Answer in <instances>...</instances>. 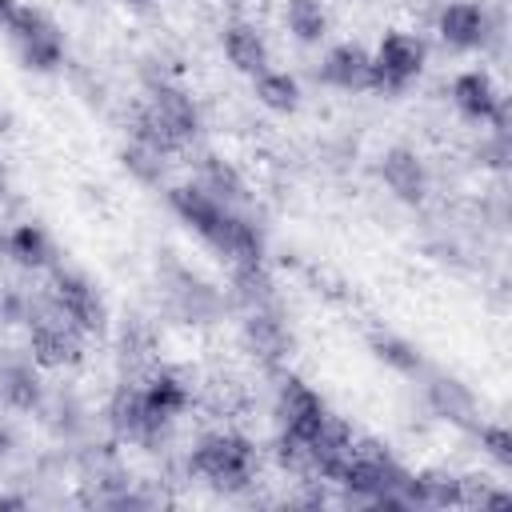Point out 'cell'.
<instances>
[{
    "instance_id": "obj_1",
    "label": "cell",
    "mask_w": 512,
    "mask_h": 512,
    "mask_svg": "<svg viewBox=\"0 0 512 512\" xmlns=\"http://www.w3.org/2000/svg\"><path fill=\"white\" fill-rule=\"evenodd\" d=\"M256 464H260L256 444L236 428L208 432L188 452V472H196L200 480H208L212 488H224V492L248 488L256 476Z\"/></svg>"
},
{
    "instance_id": "obj_2",
    "label": "cell",
    "mask_w": 512,
    "mask_h": 512,
    "mask_svg": "<svg viewBox=\"0 0 512 512\" xmlns=\"http://www.w3.org/2000/svg\"><path fill=\"white\" fill-rule=\"evenodd\" d=\"M24 328H28V356L40 364V368H76L80 360H84V332L80 328H72L60 312H56V304L48 300V292H36L32 300H28V320H24Z\"/></svg>"
},
{
    "instance_id": "obj_3",
    "label": "cell",
    "mask_w": 512,
    "mask_h": 512,
    "mask_svg": "<svg viewBox=\"0 0 512 512\" xmlns=\"http://www.w3.org/2000/svg\"><path fill=\"white\" fill-rule=\"evenodd\" d=\"M104 420H108V428H112L116 440L140 444L148 452H160L164 440H168V432H172V424H176V420H164V416L152 412L140 380H120L112 388L108 408H104Z\"/></svg>"
},
{
    "instance_id": "obj_4",
    "label": "cell",
    "mask_w": 512,
    "mask_h": 512,
    "mask_svg": "<svg viewBox=\"0 0 512 512\" xmlns=\"http://www.w3.org/2000/svg\"><path fill=\"white\" fill-rule=\"evenodd\" d=\"M4 28H8V40L24 68L56 72L64 64V32L56 28V20L48 12L32 8V4H16Z\"/></svg>"
},
{
    "instance_id": "obj_5",
    "label": "cell",
    "mask_w": 512,
    "mask_h": 512,
    "mask_svg": "<svg viewBox=\"0 0 512 512\" xmlns=\"http://www.w3.org/2000/svg\"><path fill=\"white\" fill-rule=\"evenodd\" d=\"M48 300L56 304V312L80 328L84 336H104L108 332V304L100 296V288L76 272V268H64V264H52V280H48Z\"/></svg>"
},
{
    "instance_id": "obj_6",
    "label": "cell",
    "mask_w": 512,
    "mask_h": 512,
    "mask_svg": "<svg viewBox=\"0 0 512 512\" xmlns=\"http://www.w3.org/2000/svg\"><path fill=\"white\" fill-rule=\"evenodd\" d=\"M160 284H164V300L168 312L184 324H216L224 316V292L216 284H208L204 276H196L192 268L164 260L160 268Z\"/></svg>"
},
{
    "instance_id": "obj_7",
    "label": "cell",
    "mask_w": 512,
    "mask_h": 512,
    "mask_svg": "<svg viewBox=\"0 0 512 512\" xmlns=\"http://www.w3.org/2000/svg\"><path fill=\"white\" fill-rule=\"evenodd\" d=\"M428 64V44L416 32H384L372 52V92L400 96Z\"/></svg>"
},
{
    "instance_id": "obj_8",
    "label": "cell",
    "mask_w": 512,
    "mask_h": 512,
    "mask_svg": "<svg viewBox=\"0 0 512 512\" xmlns=\"http://www.w3.org/2000/svg\"><path fill=\"white\" fill-rule=\"evenodd\" d=\"M144 104H148V112L160 120V128L180 144V148H188L192 140H196V132H200V108H196V100L180 88V84H172V80H148V92H144Z\"/></svg>"
},
{
    "instance_id": "obj_9",
    "label": "cell",
    "mask_w": 512,
    "mask_h": 512,
    "mask_svg": "<svg viewBox=\"0 0 512 512\" xmlns=\"http://www.w3.org/2000/svg\"><path fill=\"white\" fill-rule=\"evenodd\" d=\"M456 112L464 120H476V124H492V128H508V104L496 88V80L484 72V68H468L452 80L448 88Z\"/></svg>"
},
{
    "instance_id": "obj_10",
    "label": "cell",
    "mask_w": 512,
    "mask_h": 512,
    "mask_svg": "<svg viewBox=\"0 0 512 512\" xmlns=\"http://www.w3.org/2000/svg\"><path fill=\"white\" fill-rule=\"evenodd\" d=\"M240 340H244L248 356L256 364H264V368H280L292 356V332H288L280 308H252V312H244Z\"/></svg>"
},
{
    "instance_id": "obj_11",
    "label": "cell",
    "mask_w": 512,
    "mask_h": 512,
    "mask_svg": "<svg viewBox=\"0 0 512 512\" xmlns=\"http://www.w3.org/2000/svg\"><path fill=\"white\" fill-rule=\"evenodd\" d=\"M324 416H328V404L308 380H300V376H284L280 380V388H276V420H280L284 432L308 440L324 424Z\"/></svg>"
},
{
    "instance_id": "obj_12",
    "label": "cell",
    "mask_w": 512,
    "mask_h": 512,
    "mask_svg": "<svg viewBox=\"0 0 512 512\" xmlns=\"http://www.w3.org/2000/svg\"><path fill=\"white\" fill-rule=\"evenodd\" d=\"M436 32L452 52H476L492 36V20L476 0H448L436 16Z\"/></svg>"
},
{
    "instance_id": "obj_13",
    "label": "cell",
    "mask_w": 512,
    "mask_h": 512,
    "mask_svg": "<svg viewBox=\"0 0 512 512\" xmlns=\"http://www.w3.org/2000/svg\"><path fill=\"white\" fill-rule=\"evenodd\" d=\"M168 208H172V212L180 216V224H188L208 248L216 244V236H220V228H224V216H228V204H220L216 196H208L196 180L168 188Z\"/></svg>"
},
{
    "instance_id": "obj_14",
    "label": "cell",
    "mask_w": 512,
    "mask_h": 512,
    "mask_svg": "<svg viewBox=\"0 0 512 512\" xmlns=\"http://www.w3.org/2000/svg\"><path fill=\"white\" fill-rule=\"evenodd\" d=\"M320 80L340 92H372V52L364 44H332L320 60Z\"/></svg>"
},
{
    "instance_id": "obj_15",
    "label": "cell",
    "mask_w": 512,
    "mask_h": 512,
    "mask_svg": "<svg viewBox=\"0 0 512 512\" xmlns=\"http://www.w3.org/2000/svg\"><path fill=\"white\" fill-rule=\"evenodd\" d=\"M380 180H384V188L400 200V204H424V196H428V168H424V160L412 152V148H404V144H396V148H388L384 156H380Z\"/></svg>"
},
{
    "instance_id": "obj_16",
    "label": "cell",
    "mask_w": 512,
    "mask_h": 512,
    "mask_svg": "<svg viewBox=\"0 0 512 512\" xmlns=\"http://www.w3.org/2000/svg\"><path fill=\"white\" fill-rule=\"evenodd\" d=\"M0 400L16 412H40L48 392L40 380V364L32 356L24 360H0Z\"/></svg>"
},
{
    "instance_id": "obj_17",
    "label": "cell",
    "mask_w": 512,
    "mask_h": 512,
    "mask_svg": "<svg viewBox=\"0 0 512 512\" xmlns=\"http://www.w3.org/2000/svg\"><path fill=\"white\" fill-rule=\"evenodd\" d=\"M408 508H464V480L444 468L408 476Z\"/></svg>"
},
{
    "instance_id": "obj_18",
    "label": "cell",
    "mask_w": 512,
    "mask_h": 512,
    "mask_svg": "<svg viewBox=\"0 0 512 512\" xmlns=\"http://www.w3.org/2000/svg\"><path fill=\"white\" fill-rule=\"evenodd\" d=\"M424 404L432 408V416L452 420V424H476V396L468 392V384H460L456 376H428L424 384Z\"/></svg>"
},
{
    "instance_id": "obj_19",
    "label": "cell",
    "mask_w": 512,
    "mask_h": 512,
    "mask_svg": "<svg viewBox=\"0 0 512 512\" xmlns=\"http://www.w3.org/2000/svg\"><path fill=\"white\" fill-rule=\"evenodd\" d=\"M212 248H216L228 264H260V260H264V232H260L248 216H240L236 208H228L224 228H220V236H216Z\"/></svg>"
},
{
    "instance_id": "obj_20",
    "label": "cell",
    "mask_w": 512,
    "mask_h": 512,
    "mask_svg": "<svg viewBox=\"0 0 512 512\" xmlns=\"http://www.w3.org/2000/svg\"><path fill=\"white\" fill-rule=\"evenodd\" d=\"M4 256H8L16 268H24V272H44V268L60 264L52 236H48L40 224H32V220L8 228V252H4Z\"/></svg>"
},
{
    "instance_id": "obj_21",
    "label": "cell",
    "mask_w": 512,
    "mask_h": 512,
    "mask_svg": "<svg viewBox=\"0 0 512 512\" xmlns=\"http://www.w3.org/2000/svg\"><path fill=\"white\" fill-rule=\"evenodd\" d=\"M140 384H144V396H148L152 412L164 416V420H176V416H184V412L192 408V384H188L176 368L156 364Z\"/></svg>"
},
{
    "instance_id": "obj_22",
    "label": "cell",
    "mask_w": 512,
    "mask_h": 512,
    "mask_svg": "<svg viewBox=\"0 0 512 512\" xmlns=\"http://www.w3.org/2000/svg\"><path fill=\"white\" fill-rule=\"evenodd\" d=\"M220 44H224V56H228V64H232L236 72L256 76V72L268 68V40H264L260 28L248 24V20H232V24L224 28Z\"/></svg>"
},
{
    "instance_id": "obj_23",
    "label": "cell",
    "mask_w": 512,
    "mask_h": 512,
    "mask_svg": "<svg viewBox=\"0 0 512 512\" xmlns=\"http://www.w3.org/2000/svg\"><path fill=\"white\" fill-rule=\"evenodd\" d=\"M232 300L252 312V308H280V296H276V280L272 272L260 264H232Z\"/></svg>"
},
{
    "instance_id": "obj_24",
    "label": "cell",
    "mask_w": 512,
    "mask_h": 512,
    "mask_svg": "<svg viewBox=\"0 0 512 512\" xmlns=\"http://www.w3.org/2000/svg\"><path fill=\"white\" fill-rule=\"evenodd\" d=\"M116 352H120V364H124L128 372L144 368V376H148V372L156 368V332H152V324L140 320V316H128V320L120 324Z\"/></svg>"
},
{
    "instance_id": "obj_25",
    "label": "cell",
    "mask_w": 512,
    "mask_h": 512,
    "mask_svg": "<svg viewBox=\"0 0 512 512\" xmlns=\"http://www.w3.org/2000/svg\"><path fill=\"white\" fill-rule=\"evenodd\" d=\"M196 184H200L208 196H216L220 204H228V208H236V204L248 200V184H244L240 168L228 164L224 156H204V160H200V180H196Z\"/></svg>"
},
{
    "instance_id": "obj_26",
    "label": "cell",
    "mask_w": 512,
    "mask_h": 512,
    "mask_svg": "<svg viewBox=\"0 0 512 512\" xmlns=\"http://www.w3.org/2000/svg\"><path fill=\"white\" fill-rule=\"evenodd\" d=\"M252 92H256V100H260L268 112L288 116V112H296V108H300V80H296L292 72L264 68V72H256V76H252Z\"/></svg>"
},
{
    "instance_id": "obj_27",
    "label": "cell",
    "mask_w": 512,
    "mask_h": 512,
    "mask_svg": "<svg viewBox=\"0 0 512 512\" xmlns=\"http://www.w3.org/2000/svg\"><path fill=\"white\" fill-rule=\"evenodd\" d=\"M284 24L300 44H320L328 36V8H324V0H288Z\"/></svg>"
},
{
    "instance_id": "obj_28",
    "label": "cell",
    "mask_w": 512,
    "mask_h": 512,
    "mask_svg": "<svg viewBox=\"0 0 512 512\" xmlns=\"http://www.w3.org/2000/svg\"><path fill=\"white\" fill-rule=\"evenodd\" d=\"M368 344H372L376 360H380V364H388V368H396L400 376H416V372H424L420 352H416L404 336H396V332H372V336H368Z\"/></svg>"
},
{
    "instance_id": "obj_29",
    "label": "cell",
    "mask_w": 512,
    "mask_h": 512,
    "mask_svg": "<svg viewBox=\"0 0 512 512\" xmlns=\"http://www.w3.org/2000/svg\"><path fill=\"white\" fill-rule=\"evenodd\" d=\"M120 160H124V172H128V176H136L140 184H160V180H164V172H168V156H160L156 148L136 144V140H128V144H124Z\"/></svg>"
},
{
    "instance_id": "obj_30",
    "label": "cell",
    "mask_w": 512,
    "mask_h": 512,
    "mask_svg": "<svg viewBox=\"0 0 512 512\" xmlns=\"http://www.w3.org/2000/svg\"><path fill=\"white\" fill-rule=\"evenodd\" d=\"M276 464L284 472H292V476H308V440H300V436L280 428V436H276Z\"/></svg>"
},
{
    "instance_id": "obj_31",
    "label": "cell",
    "mask_w": 512,
    "mask_h": 512,
    "mask_svg": "<svg viewBox=\"0 0 512 512\" xmlns=\"http://www.w3.org/2000/svg\"><path fill=\"white\" fill-rule=\"evenodd\" d=\"M476 436H480V448L500 464V468H512V432L504 424H472Z\"/></svg>"
},
{
    "instance_id": "obj_32",
    "label": "cell",
    "mask_w": 512,
    "mask_h": 512,
    "mask_svg": "<svg viewBox=\"0 0 512 512\" xmlns=\"http://www.w3.org/2000/svg\"><path fill=\"white\" fill-rule=\"evenodd\" d=\"M28 300H32V292H24V288L0 280V328L24 324V320H28Z\"/></svg>"
},
{
    "instance_id": "obj_33",
    "label": "cell",
    "mask_w": 512,
    "mask_h": 512,
    "mask_svg": "<svg viewBox=\"0 0 512 512\" xmlns=\"http://www.w3.org/2000/svg\"><path fill=\"white\" fill-rule=\"evenodd\" d=\"M476 160H480L484 168H504V164H508V128H492V132L480 140Z\"/></svg>"
},
{
    "instance_id": "obj_34",
    "label": "cell",
    "mask_w": 512,
    "mask_h": 512,
    "mask_svg": "<svg viewBox=\"0 0 512 512\" xmlns=\"http://www.w3.org/2000/svg\"><path fill=\"white\" fill-rule=\"evenodd\" d=\"M120 4H124V8H132V12H148L156 0H120Z\"/></svg>"
},
{
    "instance_id": "obj_35",
    "label": "cell",
    "mask_w": 512,
    "mask_h": 512,
    "mask_svg": "<svg viewBox=\"0 0 512 512\" xmlns=\"http://www.w3.org/2000/svg\"><path fill=\"white\" fill-rule=\"evenodd\" d=\"M0 508H24V496H0Z\"/></svg>"
},
{
    "instance_id": "obj_36",
    "label": "cell",
    "mask_w": 512,
    "mask_h": 512,
    "mask_svg": "<svg viewBox=\"0 0 512 512\" xmlns=\"http://www.w3.org/2000/svg\"><path fill=\"white\" fill-rule=\"evenodd\" d=\"M12 8H16V0H0V24H8V16H12Z\"/></svg>"
},
{
    "instance_id": "obj_37",
    "label": "cell",
    "mask_w": 512,
    "mask_h": 512,
    "mask_svg": "<svg viewBox=\"0 0 512 512\" xmlns=\"http://www.w3.org/2000/svg\"><path fill=\"white\" fill-rule=\"evenodd\" d=\"M4 252H8V232L0 228V260H4Z\"/></svg>"
},
{
    "instance_id": "obj_38",
    "label": "cell",
    "mask_w": 512,
    "mask_h": 512,
    "mask_svg": "<svg viewBox=\"0 0 512 512\" xmlns=\"http://www.w3.org/2000/svg\"><path fill=\"white\" fill-rule=\"evenodd\" d=\"M4 188H8V180H4V168H0V196H4Z\"/></svg>"
}]
</instances>
